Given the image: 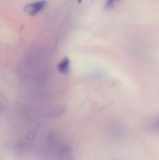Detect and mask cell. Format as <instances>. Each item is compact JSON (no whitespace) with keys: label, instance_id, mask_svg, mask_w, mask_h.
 I'll return each mask as SVG.
<instances>
[{"label":"cell","instance_id":"obj_3","mask_svg":"<svg viewBox=\"0 0 159 160\" xmlns=\"http://www.w3.org/2000/svg\"><path fill=\"white\" fill-rule=\"evenodd\" d=\"M147 126L151 131H159V116L153 117L152 119L149 120Z\"/></svg>","mask_w":159,"mask_h":160},{"label":"cell","instance_id":"obj_4","mask_svg":"<svg viewBox=\"0 0 159 160\" xmlns=\"http://www.w3.org/2000/svg\"><path fill=\"white\" fill-rule=\"evenodd\" d=\"M116 2L115 1H108L107 2L105 3V8H108V9H110V8L113 7L114 4H115Z\"/></svg>","mask_w":159,"mask_h":160},{"label":"cell","instance_id":"obj_2","mask_svg":"<svg viewBox=\"0 0 159 160\" xmlns=\"http://www.w3.org/2000/svg\"><path fill=\"white\" fill-rule=\"evenodd\" d=\"M57 69L59 73L62 74H67L70 70V61L68 57H65L59 62Z\"/></svg>","mask_w":159,"mask_h":160},{"label":"cell","instance_id":"obj_1","mask_svg":"<svg viewBox=\"0 0 159 160\" xmlns=\"http://www.w3.org/2000/svg\"><path fill=\"white\" fill-rule=\"evenodd\" d=\"M46 2H32L26 5L25 7V11L29 15L34 16L38 13L45 7Z\"/></svg>","mask_w":159,"mask_h":160}]
</instances>
